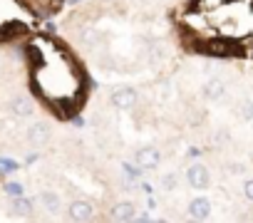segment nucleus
Segmentation results:
<instances>
[{
  "mask_svg": "<svg viewBox=\"0 0 253 223\" xmlns=\"http://www.w3.org/2000/svg\"><path fill=\"white\" fill-rule=\"evenodd\" d=\"M186 181H189V186L191 188H206L209 186V181H211V176H209V169L204 166V164H191L189 169H186Z\"/></svg>",
  "mask_w": 253,
  "mask_h": 223,
  "instance_id": "1",
  "label": "nucleus"
},
{
  "mask_svg": "<svg viewBox=\"0 0 253 223\" xmlns=\"http://www.w3.org/2000/svg\"><path fill=\"white\" fill-rule=\"evenodd\" d=\"M67 213H70L72 221H92V218H94V206H92L87 198H77V201L70 203Z\"/></svg>",
  "mask_w": 253,
  "mask_h": 223,
  "instance_id": "2",
  "label": "nucleus"
},
{
  "mask_svg": "<svg viewBox=\"0 0 253 223\" xmlns=\"http://www.w3.org/2000/svg\"><path fill=\"white\" fill-rule=\"evenodd\" d=\"M134 159H137V164H139L142 169H157V166L162 164V154H159V149H154V147L139 149V151L134 154Z\"/></svg>",
  "mask_w": 253,
  "mask_h": 223,
  "instance_id": "3",
  "label": "nucleus"
},
{
  "mask_svg": "<svg viewBox=\"0 0 253 223\" xmlns=\"http://www.w3.org/2000/svg\"><path fill=\"white\" fill-rule=\"evenodd\" d=\"M112 104L117 109H132L137 104V92L132 87H122V89H114L112 94Z\"/></svg>",
  "mask_w": 253,
  "mask_h": 223,
  "instance_id": "4",
  "label": "nucleus"
},
{
  "mask_svg": "<svg viewBox=\"0 0 253 223\" xmlns=\"http://www.w3.org/2000/svg\"><path fill=\"white\" fill-rule=\"evenodd\" d=\"M10 112H13L15 117H30L33 112H35V104H33L30 97H25V94H15L13 102H10Z\"/></svg>",
  "mask_w": 253,
  "mask_h": 223,
  "instance_id": "5",
  "label": "nucleus"
},
{
  "mask_svg": "<svg viewBox=\"0 0 253 223\" xmlns=\"http://www.w3.org/2000/svg\"><path fill=\"white\" fill-rule=\"evenodd\" d=\"M189 216H191V218H196V221H206V218L211 216V201H209V198H204V196H199V198L189 201Z\"/></svg>",
  "mask_w": 253,
  "mask_h": 223,
  "instance_id": "6",
  "label": "nucleus"
},
{
  "mask_svg": "<svg viewBox=\"0 0 253 223\" xmlns=\"http://www.w3.org/2000/svg\"><path fill=\"white\" fill-rule=\"evenodd\" d=\"M28 139H30V144H33V147H42V144H47V142H50V129H47L45 124H35V127H30Z\"/></svg>",
  "mask_w": 253,
  "mask_h": 223,
  "instance_id": "7",
  "label": "nucleus"
},
{
  "mask_svg": "<svg viewBox=\"0 0 253 223\" xmlns=\"http://www.w3.org/2000/svg\"><path fill=\"white\" fill-rule=\"evenodd\" d=\"M117 221H134L137 218V208H134V203H129V201H122V203H117L114 206V213H112Z\"/></svg>",
  "mask_w": 253,
  "mask_h": 223,
  "instance_id": "8",
  "label": "nucleus"
},
{
  "mask_svg": "<svg viewBox=\"0 0 253 223\" xmlns=\"http://www.w3.org/2000/svg\"><path fill=\"white\" fill-rule=\"evenodd\" d=\"M223 94H226V84H223L221 79H209V82H206V87H204V97H206V99L216 102V99H221Z\"/></svg>",
  "mask_w": 253,
  "mask_h": 223,
  "instance_id": "9",
  "label": "nucleus"
},
{
  "mask_svg": "<svg viewBox=\"0 0 253 223\" xmlns=\"http://www.w3.org/2000/svg\"><path fill=\"white\" fill-rule=\"evenodd\" d=\"M209 52H213V55H238L241 47L233 45V42H226V40H216V42L209 45Z\"/></svg>",
  "mask_w": 253,
  "mask_h": 223,
  "instance_id": "10",
  "label": "nucleus"
},
{
  "mask_svg": "<svg viewBox=\"0 0 253 223\" xmlns=\"http://www.w3.org/2000/svg\"><path fill=\"white\" fill-rule=\"evenodd\" d=\"M30 208H33V203L25 196H13V213L15 216H28Z\"/></svg>",
  "mask_w": 253,
  "mask_h": 223,
  "instance_id": "11",
  "label": "nucleus"
},
{
  "mask_svg": "<svg viewBox=\"0 0 253 223\" xmlns=\"http://www.w3.org/2000/svg\"><path fill=\"white\" fill-rule=\"evenodd\" d=\"M238 117L251 122L253 119V99H241L238 102Z\"/></svg>",
  "mask_w": 253,
  "mask_h": 223,
  "instance_id": "12",
  "label": "nucleus"
},
{
  "mask_svg": "<svg viewBox=\"0 0 253 223\" xmlns=\"http://www.w3.org/2000/svg\"><path fill=\"white\" fill-rule=\"evenodd\" d=\"M40 201H42L47 208H57V203H60V201H57V196H52V193H47V191H45V193H40Z\"/></svg>",
  "mask_w": 253,
  "mask_h": 223,
  "instance_id": "13",
  "label": "nucleus"
},
{
  "mask_svg": "<svg viewBox=\"0 0 253 223\" xmlns=\"http://www.w3.org/2000/svg\"><path fill=\"white\" fill-rule=\"evenodd\" d=\"M162 186H164L167 191H174V188H176V176H174V174H167V176L162 179Z\"/></svg>",
  "mask_w": 253,
  "mask_h": 223,
  "instance_id": "14",
  "label": "nucleus"
},
{
  "mask_svg": "<svg viewBox=\"0 0 253 223\" xmlns=\"http://www.w3.org/2000/svg\"><path fill=\"white\" fill-rule=\"evenodd\" d=\"M5 191H8L10 196H23V193H25L23 184H15V181H13V184H8V186H5Z\"/></svg>",
  "mask_w": 253,
  "mask_h": 223,
  "instance_id": "15",
  "label": "nucleus"
},
{
  "mask_svg": "<svg viewBox=\"0 0 253 223\" xmlns=\"http://www.w3.org/2000/svg\"><path fill=\"white\" fill-rule=\"evenodd\" d=\"M243 193H246V198L253 201V179H248V181L243 184Z\"/></svg>",
  "mask_w": 253,
  "mask_h": 223,
  "instance_id": "16",
  "label": "nucleus"
},
{
  "mask_svg": "<svg viewBox=\"0 0 253 223\" xmlns=\"http://www.w3.org/2000/svg\"><path fill=\"white\" fill-rule=\"evenodd\" d=\"M218 3H221V0H199V5L206 8V10H209V8H216Z\"/></svg>",
  "mask_w": 253,
  "mask_h": 223,
  "instance_id": "17",
  "label": "nucleus"
},
{
  "mask_svg": "<svg viewBox=\"0 0 253 223\" xmlns=\"http://www.w3.org/2000/svg\"><path fill=\"white\" fill-rule=\"evenodd\" d=\"M70 3H72V5H77V3H82V0H70Z\"/></svg>",
  "mask_w": 253,
  "mask_h": 223,
  "instance_id": "18",
  "label": "nucleus"
}]
</instances>
